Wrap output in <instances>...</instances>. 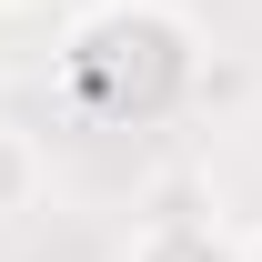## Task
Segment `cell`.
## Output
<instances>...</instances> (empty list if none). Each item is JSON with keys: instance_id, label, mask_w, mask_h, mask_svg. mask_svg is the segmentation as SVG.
I'll return each mask as SVG.
<instances>
[{"instance_id": "cell-1", "label": "cell", "mask_w": 262, "mask_h": 262, "mask_svg": "<svg viewBox=\"0 0 262 262\" xmlns=\"http://www.w3.org/2000/svg\"><path fill=\"white\" fill-rule=\"evenodd\" d=\"M61 81H71V101L91 121H162L202 81V31L171 0H101L91 20L71 31Z\"/></svg>"}, {"instance_id": "cell-2", "label": "cell", "mask_w": 262, "mask_h": 262, "mask_svg": "<svg viewBox=\"0 0 262 262\" xmlns=\"http://www.w3.org/2000/svg\"><path fill=\"white\" fill-rule=\"evenodd\" d=\"M131 262H242V242L222 222H202V212H171V222H151L131 242Z\"/></svg>"}, {"instance_id": "cell-3", "label": "cell", "mask_w": 262, "mask_h": 262, "mask_svg": "<svg viewBox=\"0 0 262 262\" xmlns=\"http://www.w3.org/2000/svg\"><path fill=\"white\" fill-rule=\"evenodd\" d=\"M40 202V141L0 121V212H31Z\"/></svg>"}, {"instance_id": "cell-4", "label": "cell", "mask_w": 262, "mask_h": 262, "mask_svg": "<svg viewBox=\"0 0 262 262\" xmlns=\"http://www.w3.org/2000/svg\"><path fill=\"white\" fill-rule=\"evenodd\" d=\"M242 262H262V232H252V242H242Z\"/></svg>"}, {"instance_id": "cell-5", "label": "cell", "mask_w": 262, "mask_h": 262, "mask_svg": "<svg viewBox=\"0 0 262 262\" xmlns=\"http://www.w3.org/2000/svg\"><path fill=\"white\" fill-rule=\"evenodd\" d=\"M0 10H10V0H0Z\"/></svg>"}]
</instances>
